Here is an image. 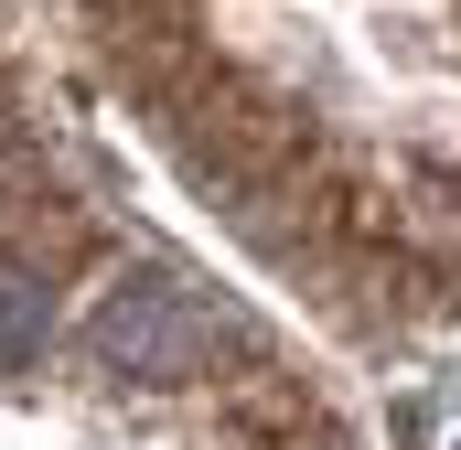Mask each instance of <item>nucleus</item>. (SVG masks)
<instances>
[{"label": "nucleus", "instance_id": "1", "mask_svg": "<svg viewBox=\"0 0 461 450\" xmlns=\"http://www.w3.org/2000/svg\"><path fill=\"white\" fill-rule=\"evenodd\" d=\"M97 354H108L118 375H140V386L194 375V364H204V311H194V290H172V279L129 268L108 301H97Z\"/></svg>", "mask_w": 461, "mask_h": 450}]
</instances>
